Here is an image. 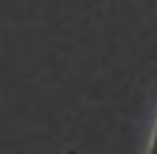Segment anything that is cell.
Masks as SVG:
<instances>
[{
  "mask_svg": "<svg viewBox=\"0 0 157 154\" xmlns=\"http://www.w3.org/2000/svg\"><path fill=\"white\" fill-rule=\"evenodd\" d=\"M146 154H157V124H155V132H152V141H149V149Z\"/></svg>",
  "mask_w": 157,
  "mask_h": 154,
  "instance_id": "1",
  "label": "cell"
}]
</instances>
